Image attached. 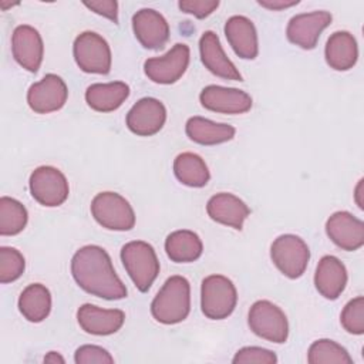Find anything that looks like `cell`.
Here are the masks:
<instances>
[{
  "mask_svg": "<svg viewBox=\"0 0 364 364\" xmlns=\"http://www.w3.org/2000/svg\"><path fill=\"white\" fill-rule=\"evenodd\" d=\"M26 267L23 255L14 249L3 246L0 247V282L3 284L17 280Z\"/></svg>",
  "mask_w": 364,
  "mask_h": 364,
  "instance_id": "obj_31",
  "label": "cell"
},
{
  "mask_svg": "<svg viewBox=\"0 0 364 364\" xmlns=\"http://www.w3.org/2000/svg\"><path fill=\"white\" fill-rule=\"evenodd\" d=\"M327 64L337 71H347L353 68L358 58V47L353 34L348 31L333 33L324 48Z\"/></svg>",
  "mask_w": 364,
  "mask_h": 364,
  "instance_id": "obj_23",
  "label": "cell"
},
{
  "mask_svg": "<svg viewBox=\"0 0 364 364\" xmlns=\"http://www.w3.org/2000/svg\"><path fill=\"white\" fill-rule=\"evenodd\" d=\"M31 196L43 206H60L68 198V182L64 173L54 166H38L28 181Z\"/></svg>",
  "mask_w": 364,
  "mask_h": 364,
  "instance_id": "obj_9",
  "label": "cell"
},
{
  "mask_svg": "<svg viewBox=\"0 0 364 364\" xmlns=\"http://www.w3.org/2000/svg\"><path fill=\"white\" fill-rule=\"evenodd\" d=\"M250 330L272 343L282 344L289 337L287 317L280 307L269 300H257L252 304L247 316Z\"/></svg>",
  "mask_w": 364,
  "mask_h": 364,
  "instance_id": "obj_6",
  "label": "cell"
},
{
  "mask_svg": "<svg viewBox=\"0 0 364 364\" xmlns=\"http://www.w3.org/2000/svg\"><path fill=\"white\" fill-rule=\"evenodd\" d=\"M233 364H276L277 357L273 351L262 347H243L233 357Z\"/></svg>",
  "mask_w": 364,
  "mask_h": 364,
  "instance_id": "obj_33",
  "label": "cell"
},
{
  "mask_svg": "<svg viewBox=\"0 0 364 364\" xmlns=\"http://www.w3.org/2000/svg\"><path fill=\"white\" fill-rule=\"evenodd\" d=\"M94 219L109 230H131L135 225V213L129 202L117 192L97 193L91 202Z\"/></svg>",
  "mask_w": 364,
  "mask_h": 364,
  "instance_id": "obj_5",
  "label": "cell"
},
{
  "mask_svg": "<svg viewBox=\"0 0 364 364\" xmlns=\"http://www.w3.org/2000/svg\"><path fill=\"white\" fill-rule=\"evenodd\" d=\"M327 236L340 249L353 252L364 245V223L350 212H334L326 222Z\"/></svg>",
  "mask_w": 364,
  "mask_h": 364,
  "instance_id": "obj_17",
  "label": "cell"
},
{
  "mask_svg": "<svg viewBox=\"0 0 364 364\" xmlns=\"http://www.w3.org/2000/svg\"><path fill=\"white\" fill-rule=\"evenodd\" d=\"M27 210L17 199L0 198V235L13 236L20 233L27 225Z\"/></svg>",
  "mask_w": 364,
  "mask_h": 364,
  "instance_id": "obj_29",
  "label": "cell"
},
{
  "mask_svg": "<svg viewBox=\"0 0 364 364\" xmlns=\"http://www.w3.org/2000/svg\"><path fill=\"white\" fill-rule=\"evenodd\" d=\"M71 274L87 293L105 299L127 297V287L114 270L109 255L97 245L80 247L71 259Z\"/></svg>",
  "mask_w": 364,
  "mask_h": 364,
  "instance_id": "obj_1",
  "label": "cell"
},
{
  "mask_svg": "<svg viewBox=\"0 0 364 364\" xmlns=\"http://www.w3.org/2000/svg\"><path fill=\"white\" fill-rule=\"evenodd\" d=\"M18 310L31 323H40L51 310L50 290L41 283L28 284L18 297Z\"/></svg>",
  "mask_w": 364,
  "mask_h": 364,
  "instance_id": "obj_27",
  "label": "cell"
},
{
  "mask_svg": "<svg viewBox=\"0 0 364 364\" xmlns=\"http://www.w3.org/2000/svg\"><path fill=\"white\" fill-rule=\"evenodd\" d=\"M77 320L80 327L88 334L109 336L122 327L125 313L118 309H101L87 303L78 309Z\"/></svg>",
  "mask_w": 364,
  "mask_h": 364,
  "instance_id": "obj_18",
  "label": "cell"
},
{
  "mask_svg": "<svg viewBox=\"0 0 364 364\" xmlns=\"http://www.w3.org/2000/svg\"><path fill=\"white\" fill-rule=\"evenodd\" d=\"M191 311V284L183 276H171L151 303L152 317L162 324L183 321Z\"/></svg>",
  "mask_w": 364,
  "mask_h": 364,
  "instance_id": "obj_2",
  "label": "cell"
},
{
  "mask_svg": "<svg viewBox=\"0 0 364 364\" xmlns=\"http://www.w3.org/2000/svg\"><path fill=\"white\" fill-rule=\"evenodd\" d=\"M11 51L14 60L23 68L37 73L44 55V44L40 33L27 24L17 26L11 36Z\"/></svg>",
  "mask_w": 364,
  "mask_h": 364,
  "instance_id": "obj_15",
  "label": "cell"
},
{
  "mask_svg": "<svg viewBox=\"0 0 364 364\" xmlns=\"http://www.w3.org/2000/svg\"><path fill=\"white\" fill-rule=\"evenodd\" d=\"M74 361L77 364H111L114 363V358L105 348L92 344H85L75 350Z\"/></svg>",
  "mask_w": 364,
  "mask_h": 364,
  "instance_id": "obj_34",
  "label": "cell"
},
{
  "mask_svg": "<svg viewBox=\"0 0 364 364\" xmlns=\"http://www.w3.org/2000/svg\"><path fill=\"white\" fill-rule=\"evenodd\" d=\"M202 107L218 114H245L252 108V97L237 88L208 85L200 94Z\"/></svg>",
  "mask_w": 364,
  "mask_h": 364,
  "instance_id": "obj_14",
  "label": "cell"
},
{
  "mask_svg": "<svg viewBox=\"0 0 364 364\" xmlns=\"http://www.w3.org/2000/svg\"><path fill=\"white\" fill-rule=\"evenodd\" d=\"M199 53L202 64L215 75L232 80L242 81V75L235 64L226 57L219 37L213 31H205L199 40Z\"/></svg>",
  "mask_w": 364,
  "mask_h": 364,
  "instance_id": "obj_19",
  "label": "cell"
},
{
  "mask_svg": "<svg viewBox=\"0 0 364 364\" xmlns=\"http://www.w3.org/2000/svg\"><path fill=\"white\" fill-rule=\"evenodd\" d=\"M186 135L191 141L200 145H218L230 141L236 129L228 124L213 122L203 117H192L185 125Z\"/></svg>",
  "mask_w": 364,
  "mask_h": 364,
  "instance_id": "obj_25",
  "label": "cell"
},
{
  "mask_svg": "<svg viewBox=\"0 0 364 364\" xmlns=\"http://www.w3.org/2000/svg\"><path fill=\"white\" fill-rule=\"evenodd\" d=\"M257 3L264 9L276 11V10H283V9L296 6L299 4V0H259Z\"/></svg>",
  "mask_w": 364,
  "mask_h": 364,
  "instance_id": "obj_37",
  "label": "cell"
},
{
  "mask_svg": "<svg viewBox=\"0 0 364 364\" xmlns=\"http://www.w3.org/2000/svg\"><path fill=\"white\" fill-rule=\"evenodd\" d=\"M129 95V87L122 81L107 84H91L85 91V101L90 108L98 112H111L118 109Z\"/></svg>",
  "mask_w": 364,
  "mask_h": 364,
  "instance_id": "obj_24",
  "label": "cell"
},
{
  "mask_svg": "<svg viewBox=\"0 0 364 364\" xmlns=\"http://www.w3.org/2000/svg\"><path fill=\"white\" fill-rule=\"evenodd\" d=\"M361 191H363V179L358 182V185H357V188H355V202H357V205H358L360 209L364 208L363 200H361Z\"/></svg>",
  "mask_w": 364,
  "mask_h": 364,
  "instance_id": "obj_39",
  "label": "cell"
},
{
  "mask_svg": "<svg viewBox=\"0 0 364 364\" xmlns=\"http://www.w3.org/2000/svg\"><path fill=\"white\" fill-rule=\"evenodd\" d=\"M270 257L286 277L297 279L307 269L310 250L301 237L296 235H282L272 243Z\"/></svg>",
  "mask_w": 364,
  "mask_h": 364,
  "instance_id": "obj_7",
  "label": "cell"
},
{
  "mask_svg": "<svg viewBox=\"0 0 364 364\" xmlns=\"http://www.w3.org/2000/svg\"><path fill=\"white\" fill-rule=\"evenodd\" d=\"M341 326L346 331L351 334H363L364 333V297L358 296L350 300L340 316Z\"/></svg>",
  "mask_w": 364,
  "mask_h": 364,
  "instance_id": "obj_32",
  "label": "cell"
},
{
  "mask_svg": "<svg viewBox=\"0 0 364 364\" xmlns=\"http://www.w3.org/2000/svg\"><path fill=\"white\" fill-rule=\"evenodd\" d=\"M44 363H51V364H57V363H60V364H64V358H63L58 353H55V351H50V353L44 357Z\"/></svg>",
  "mask_w": 364,
  "mask_h": 364,
  "instance_id": "obj_38",
  "label": "cell"
},
{
  "mask_svg": "<svg viewBox=\"0 0 364 364\" xmlns=\"http://www.w3.org/2000/svg\"><path fill=\"white\" fill-rule=\"evenodd\" d=\"M178 6L183 13L192 14L198 18H205L218 9L219 1L218 0H181Z\"/></svg>",
  "mask_w": 364,
  "mask_h": 364,
  "instance_id": "obj_35",
  "label": "cell"
},
{
  "mask_svg": "<svg viewBox=\"0 0 364 364\" xmlns=\"http://www.w3.org/2000/svg\"><path fill=\"white\" fill-rule=\"evenodd\" d=\"M307 361L310 364H351L353 358L338 343L328 338H320L310 346Z\"/></svg>",
  "mask_w": 364,
  "mask_h": 364,
  "instance_id": "obj_30",
  "label": "cell"
},
{
  "mask_svg": "<svg viewBox=\"0 0 364 364\" xmlns=\"http://www.w3.org/2000/svg\"><path fill=\"white\" fill-rule=\"evenodd\" d=\"M237 303V291L230 279L222 274H210L202 280L200 307L210 320L228 318Z\"/></svg>",
  "mask_w": 364,
  "mask_h": 364,
  "instance_id": "obj_4",
  "label": "cell"
},
{
  "mask_svg": "<svg viewBox=\"0 0 364 364\" xmlns=\"http://www.w3.org/2000/svg\"><path fill=\"white\" fill-rule=\"evenodd\" d=\"M67 97L68 88L64 80L55 74H47L43 80L30 85L27 104L37 114H48L61 109Z\"/></svg>",
  "mask_w": 364,
  "mask_h": 364,
  "instance_id": "obj_11",
  "label": "cell"
},
{
  "mask_svg": "<svg viewBox=\"0 0 364 364\" xmlns=\"http://www.w3.org/2000/svg\"><path fill=\"white\" fill-rule=\"evenodd\" d=\"M166 121L165 105L152 97L136 101L127 114V127L139 136H151L159 132Z\"/></svg>",
  "mask_w": 364,
  "mask_h": 364,
  "instance_id": "obj_13",
  "label": "cell"
},
{
  "mask_svg": "<svg viewBox=\"0 0 364 364\" xmlns=\"http://www.w3.org/2000/svg\"><path fill=\"white\" fill-rule=\"evenodd\" d=\"M165 252L175 263H191L200 257L203 245L200 237L192 230H175L165 240Z\"/></svg>",
  "mask_w": 364,
  "mask_h": 364,
  "instance_id": "obj_26",
  "label": "cell"
},
{
  "mask_svg": "<svg viewBox=\"0 0 364 364\" xmlns=\"http://www.w3.org/2000/svg\"><path fill=\"white\" fill-rule=\"evenodd\" d=\"M74 60L80 70L90 74H108L111 70V48L105 38L94 31H84L74 40Z\"/></svg>",
  "mask_w": 364,
  "mask_h": 364,
  "instance_id": "obj_8",
  "label": "cell"
},
{
  "mask_svg": "<svg viewBox=\"0 0 364 364\" xmlns=\"http://www.w3.org/2000/svg\"><path fill=\"white\" fill-rule=\"evenodd\" d=\"M173 173L181 183L191 188H202L210 179L205 161L193 152H182L175 158Z\"/></svg>",
  "mask_w": 364,
  "mask_h": 364,
  "instance_id": "obj_28",
  "label": "cell"
},
{
  "mask_svg": "<svg viewBox=\"0 0 364 364\" xmlns=\"http://www.w3.org/2000/svg\"><path fill=\"white\" fill-rule=\"evenodd\" d=\"M225 36L237 57L253 60L259 53L257 33L252 20L245 16H232L226 20Z\"/></svg>",
  "mask_w": 364,
  "mask_h": 364,
  "instance_id": "obj_21",
  "label": "cell"
},
{
  "mask_svg": "<svg viewBox=\"0 0 364 364\" xmlns=\"http://www.w3.org/2000/svg\"><path fill=\"white\" fill-rule=\"evenodd\" d=\"M122 264L142 293L148 291L159 273V262L154 247L144 240H132L121 249Z\"/></svg>",
  "mask_w": 364,
  "mask_h": 364,
  "instance_id": "obj_3",
  "label": "cell"
},
{
  "mask_svg": "<svg viewBox=\"0 0 364 364\" xmlns=\"http://www.w3.org/2000/svg\"><path fill=\"white\" fill-rule=\"evenodd\" d=\"M314 284L323 297L338 299L347 284V270L343 262L331 255L323 256L316 267Z\"/></svg>",
  "mask_w": 364,
  "mask_h": 364,
  "instance_id": "obj_22",
  "label": "cell"
},
{
  "mask_svg": "<svg viewBox=\"0 0 364 364\" xmlns=\"http://www.w3.org/2000/svg\"><path fill=\"white\" fill-rule=\"evenodd\" d=\"M84 6L92 10L94 13L104 16L114 21L115 24L118 23V3L114 0H94V1H84Z\"/></svg>",
  "mask_w": 364,
  "mask_h": 364,
  "instance_id": "obj_36",
  "label": "cell"
},
{
  "mask_svg": "<svg viewBox=\"0 0 364 364\" xmlns=\"http://www.w3.org/2000/svg\"><path fill=\"white\" fill-rule=\"evenodd\" d=\"M189 47L178 43L166 54L148 58L144 63L145 75L156 84H173L185 74L189 64Z\"/></svg>",
  "mask_w": 364,
  "mask_h": 364,
  "instance_id": "obj_10",
  "label": "cell"
},
{
  "mask_svg": "<svg viewBox=\"0 0 364 364\" xmlns=\"http://www.w3.org/2000/svg\"><path fill=\"white\" fill-rule=\"evenodd\" d=\"M206 212L212 220L240 230L245 219L250 213V209L237 196L228 192H220L208 200Z\"/></svg>",
  "mask_w": 364,
  "mask_h": 364,
  "instance_id": "obj_20",
  "label": "cell"
},
{
  "mask_svg": "<svg viewBox=\"0 0 364 364\" xmlns=\"http://www.w3.org/2000/svg\"><path fill=\"white\" fill-rule=\"evenodd\" d=\"M331 18V14L324 10L296 14L287 24V40L300 48L313 50L320 38L321 31L330 26Z\"/></svg>",
  "mask_w": 364,
  "mask_h": 364,
  "instance_id": "obj_12",
  "label": "cell"
},
{
  "mask_svg": "<svg viewBox=\"0 0 364 364\" xmlns=\"http://www.w3.org/2000/svg\"><path fill=\"white\" fill-rule=\"evenodd\" d=\"M132 30L142 47L149 50L162 48L169 40V24L154 9H141L132 17Z\"/></svg>",
  "mask_w": 364,
  "mask_h": 364,
  "instance_id": "obj_16",
  "label": "cell"
}]
</instances>
